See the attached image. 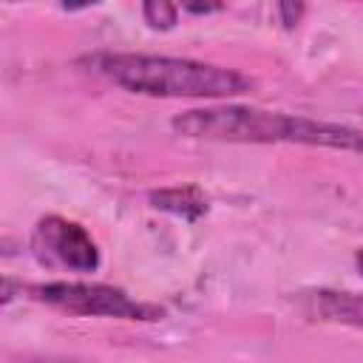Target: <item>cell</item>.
Wrapping results in <instances>:
<instances>
[{
    "label": "cell",
    "instance_id": "obj_1",
    "mask_svg": "<svg viewBox=\"0 0 363 363\" xmlns=\"http://www.w3.org/2000/svg\"><path fill=\"white\" fill-rule=\"evenodd\" d=\"M176 136L204 142H238V145H309L363 153V130L309 119L301 113L267 111L252 105H210L176 113L170 119Z\"/></svg>",
    "mask_w": 363,
    "mask_h": 363
},
{
    "label": "cell",
    "instance_id": "obj_2",
    "mask_svg": "<svg viewBox=\"0 0 363 363\" xmlns=\"http://www.w3.org/2000/svg\"><path fill=\"white\" fill-rule=\"evenodd\" d=\"M79 65H85L91 74L113 82L122 91L162 99H230L252 94L255 88V79L244 71L187 57L99 51L82 57Z\"/></svg>",
    "mask_w": 363,
    "mask_h": 363
},
{
    "label": "cell",
    "instance_id": "obj_3",
    "mask_svg": "<svg viewBox=\"0 0 363 363\" xmlns=\"http://www.w3.org/2000/svg\"><path fill=\"white\" fill-rule=\"evenodd\" d=\"M37 303L54 306L79 318H119V320H142L153 323L164 318V309L147 301L130 298L125 289L94 281H45L26 286Z\"/></svg>",
    "mask_w": 363,
    "mask_h": 363
},
{
    "label": "cell",
    "instance_id": "obj_4",
    "mask_svg": "<svg viewBox=\"0 0 363 363\" xmlns=\"http://www.w3.org/2000/svg\"><path fill=\"white\" fill-rule=\"evenodd\" d=\"M31 244L40 258L57 261L74 272H94V269H99V261H102L99 247L91 238V233L82 224L68 221L62 216L40 218L34 227Z\"/></svg>",
    "mask_w": 363,
    "mask_h": 363
},
{
    "label": "cell",
    "instance_id": "obj_5",
    "mask_svg": "<svg viewBox=\"0 0 363 363\" xmlns=\"http://www.w3.org/2000/svg\"><path fill=\"white\" fill-rule=\"evenodd\" d=\"M303 309H306L309 318L363 329V295H357V292L315 289L303 298Z\"/></svg>",
    "mask_w": 363,
    "mask_h": 363
},
{
    "label": "cell",
    "instance_id": "obj_6",
    "mask_svg": "<svg viewBox=\"0 0 363 363\" xmlns=\"http://www.w3.org/2000/svg\"><path fill=\"white\" fill-rule=\"evenodd\" d=\"M147 201H150V207H156L162 213H170L176 218H184V221H199L207 213V196L196 184L150 190Z\"/></svg>",
    "mask_w": 363,
    "mask_h": 363
},
{
    "label": "cell",
    "instance_id": "obj_7",
    "mask_svg": "<svg viewBox=\"0 0 363 363\" xmlns=\"http://www.w3.org/2000/svg\"><path fill=\"white\" fill-rule=\"evenodd\" d=\"M142 17L150 28L156 31H170L179 23V6L167 3V0H145L142 3Z\"/></svg>",
    "mask_w": 363,
    "mask_h": 363
},
{
    "label": "cell",
    "instance_id": "obj_8",
    "mask_svg": "<svg viewBox=\"0 0 363 363\" xmlns=\"http://www.w3.org/2000/svg\"><path fill=\"white\" fill-rule=\"evenodd\" d=\"M303 14H306V6H303V3H292V0L278 3V17H281L284 28H295Z\"/></svg>",
    "mask_w": 363,
    "mask_h": 363
},
{
    "label": "cell",
    "instance_id": "obj_9",
    "mask_svg": "<svg viewBox=\"0 0 363 363\" xmlns=\"http://www.w3.org/2000/svg\"><path fill=\"white\" fill-rule=\"evenodd\" d=\"M182 9L190 14H213V11H221L224 6L221 3H184Z\"/></svg>",
    "mask_w": 363,
    "mask_h": 363
},
{
    "label": "cell",
    "instance_id": "obj_10",
    "mask_svg": "<svg viewBox=\"0 0 363 363\" xmlns=\"http://www.w3.org/2000/svg\"><path fill=\"white\" fill-rule=\"evenodd\" d=\"M354 267H357V272H360V278H363V250L354 252Z\"/></svg>",
    "mask_w": 363,
    "mask_h": 363
},
{
    "label": "cell",
    "instance_id": "obj_11",
    "mask_svg": "<svg viewBox=\"0 0 363 363\" xmlns=\"http://www.w3.org/2000/svg\"><path fill=\"white\" fill-rule=\"evenodd\" d=\"M40 363H74V360H40Z\"/></svg>",
    "mask_w": 363,
    "mask_h": 363
}]
</instances>
